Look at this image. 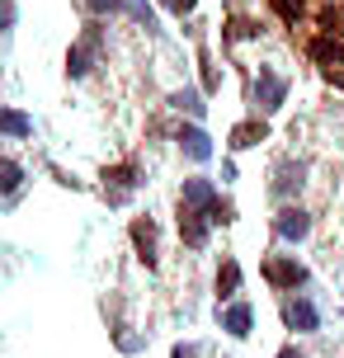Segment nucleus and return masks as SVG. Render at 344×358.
<instances>
[{
    "mask_svg": "<svg viewBox=\"0 0 344 358\" xmlns=\"http://www.w3.org/2000/svg\"><path fill=\"white\" fill-rule=\"evenodd\" d=\"M264 278H269L273 287H302L307 283V268L297 264V259H269V264H264Z\"/></svg>",
    "mask_w": 344,
    "mask_h": 358,
    "instance_id": "nucleus-1",
    "label": "nucleus"
},
{
    "mask_svg": "<svg viewBox=\"0 0 344 358\" xmlns=\"http://www.w3.org/2000/svg\"><path fill=\"white\" fill-rule=\"evenodd\" d=\"M217 203L222 198L213 194V184H208V179H184V208H199V213H217Z\"/></svg>",
    "mask_w": 344,
    "mask_h": 358,
    "instance_id": "nucleus-2",
    "label": "nucleus"
},
{
    "mask_svg": "<svg viewBox=\"0 0 344 358\" xmlns=\"http://www.w3.org/2000/svg\"><path fill=\"white\" fill-rule=\"evenodd\" d=\"M273 231L283 236V241H302V236L311 231V217L302 213V208H283V213L273 217Z\"/></svg>",
    "mask_w": 344,
    "mask_h": 358,
    "instance_id": "nucleus-3",
    "label": "nucleus"
},
{
    "mask_svg": "<svg viewBox=\"0 0 344 358\" xmlns=\"http://www.w3.org/2000/svg\"><path fill=\"white\" fill-rule=\"evenodd\" d=\"M311 62H321V66H340L344 62V43L335 34H321V38H311Z\"/></svg>",
    "mask_w": 344,
    "mask_h": 358,
    "instance_id": "nucleus-4",
    "label": "nucleus"
},
{
    "mask_svg": "<svg viewBox=\"0 0 344 358\" xmlns=\"http://www.w3.org/2000/svg\"><path fill=\"white\" fill-rule=\"evenodd\" d=\"M104 184H109L113 203H123V198L137 189V170H132V165H113V170H104Z\"/></svg>",
    "mask_w": 344,
    "mask_h": 358,
    "instance_id": "nucleus-5",
    "label": "nucleus"
},
{
    "mask_svg": "<svg viewBox=\"0 0 344 358\" xmlns=\"http://www.w3.org/2000/svg\"><path fill=\"white\" fill-rule=\"evenodd\" d=\"M208 222H213L208 213H199V208H184V213H180V236L189 241V245H203V241H208Z\"/></svg>",
    "mask_w": 344,
    "mask_h": 358,
    "instance_id": "nucleus-6",
    "label": "nucleus"
},
{
    "mask_svg": "<svg viewBox=\"0 0 344 358\" xmlns=\"http://www.w3.org/2000/svg\"><path fill=\"white\" fill-rule=\"evenodd\" d=\"M180 146L194 156V161H213V142H208L203 127H180Z\"/></svg>",
    "mask_w": 344,
    "mask_h": 358,
    "instance_id": "nucleus-7",
    "label": "nucleus"
},
{
    "mask_svg": "<svg viewBox=\"0 0 344 358\" xmlns=\"http://www.w3.org/2000/svg\"><path fill=\"white\" fill-rule=\"evenodd\" d=\"M132 245H137L146 268L156 264V227H151V222H132Z\"/></svg>",
    "mask_w": 344,
    "mask_h": 358,
    "instance_id": "nucleus-8",
    "label": "nucleus"
},
{
    "mask_svg": "<svg viewBox=\"0 0 344 358\" xmlns=\"http://www.w3.org/2000/svg\"><path fill=\"white\" fill-rule=\"evenodd\" d=\"M283 321H288L292 330H316L321 316H316V306H311V302H288V306H283Z\"/></svg>",
    "mask_w": 344,
    "mask_h": 358,
    "instance_id": "nucleus-9",
    "label": "nucleus"
},
{
    "mask_svg": "<svg viewBox=\"0 0 344 358\" xmlns=\"http://www.w3.org/2000/svg\"><path fill=\"white\" fill-rule=\"evenodd\" d=\"M255 94H259V108H278L283 104V94H288V85L278 80V76H259V85H255Z\"/></svg>",
    "mask_w": 344,
    "mask_h": 358,
    "instance_id": "nucleus-10",
    "label": "nucleus"
},
{
    "mask_svg": "<svg viewBox=\"0 0 344 358\" xmlns=\"http://www.w3.org/2000/svg\"><path fill=\"white\" fill-rule=\"evenodd\" d=\"M90 52H94V34L85 38V43H76V48H71V57H66V71H71V76H85V71H90Z\"/></svg>",
    "mask_w": 344,
    "mask_h": 358,
    "instance_id": "nucleus-11",
    "label": "nucleus"
},
{
    "mask_svg": "<svg viewBox=\"0 0 344 358\" xmlns=\"http://www.w3.org/2000/svg\"><path fill=\"white\" fill-rule=\"evenodd\" d=\"M0 132L29 137V132H34V118H24V113H15V108H0Z\"/></svg>",
    "mask_w": 344,
    "mask_h": 358,
    "instance_id": "nucleus-12",
    "label": "nucleus"
},
{
    "mask_svg": "<svg viewBox=\"0 0 344 358\" xmlns=\"http://www.w3.org/2000/svg\"><path fill=\"white\" fill-rule=\"evenodd\" d=\"M250 321H255V316H250V306H245V302H241V306H231V311L222 316V325L231 330L236 340H241V335H250Z\"/></svg>",
    "mask_w": 344,
    "mask_h": 358,
    "instance_id": "nucleus-13",
    "label": "nucleus"
},
{
    "mask_svg": "<svg viewBox=\"0 0 344 358\" xmlns=\"http://www.w3.org/2000/svg\"><path fill=\"white\" fill-rule=\"evenodd\" d=\"M255 142H264V123H241L231 132V146H236V151H245V146H255Z\"/></svg>",
    "mask_w": 344,
    "mask_h": 358,
    "instance_id": "nucleus-14",
    "label": "nucleus"
},
{
    "mask_svg": "<svg viewBox=\"0 0 344 358\" xmlns=\"http://www.w3.org/2000/svg\"><path fill=\"white\" fill-rule=\"evenodd\" d=\"M236 287H241V264H236V259H227V264H222V273H217V297H231Z\"/></svg>",
    "mask_w": 344,
    "mask_h": 358,
    "instance_id": "nucleus-15",
    "label": "nucleus"
},
{
    "mask_svg": "<svg viewBox=\"0 0 344 358\" xmlns=\"http://www.w3.org/2000/svg\"><path fill=\"white\" fill-rule=\"evenodd\" d=\"M19 179H24V170H19L15 161H5V156H0V194H15Z\"/></svg>",
    "mask_w": 344,
    "mask_h": 358,
    "instance_id": "nucleus-16",
    "label": "nucleus"
},
{
    "mask_svg": "<svg viewBox=\"0 0 344 358\" xmlns=\"http://www.w3.org/2000/svg\"><path fill=\"white\" fill-rule=\"evenodd\" d=\"M292 184L302 189V170H292V165H283V170H278V184H273V194H292Z\"/></svg>",
    "mask_w": 344,
    "mask_h": 358,
    "instance_id": "nucleus-17",
    "label": "nucleus"
},
{
    "mask_svg": "<svg viewBox=\"0 0 344 358\" xmlns=\"http://www.w3.org/2000/svg\"><path fill=\"white\" fill-rule=\"evenodd\" d=\"M273 10L283 19H302V10H307V0H273Z\"/></svg>",
    "mask_w": 344,
    "mask_h": 358,
    "instance_id": "nucleus-18",
    "label": "nucleus"
},
{
    "mask_svg": "<svg viewBox=\"0 0 344 358\" xmlns=\"http://www.w3.org/2000/svg\"><path fill=\"white\" fill-rule=\"evenodd\" d=\"M175 104L189 108V113H203V99H199V90H184V94H175Z\"/></svg>",
    "mask_w": 344,
    "mask_h": 358,
    "instance_id": "nucleus-19",
    "label": "nucleus"
},
{
    "mask_svg": "<svg viewBox=\"0 0 344 358\" xmlns=\"http://www.w3.org/2000/svg\"><path fill=\"white\" fill-rule=\"evenodd\" d=\"M259 34V24H250V19H236L231 24V38H255Z\"/></svg>",
    "mask_w": 344,
    "mask_h": 358,
    "instance_id": "nucleus-20",
    "label": "nucleus"
},
{
    "mask_svg": "<svg viewBox=\"0 0 344 358\" xmlns=\"http://www.w3.org/2000/svg\"><path fill=\"white\" fill-rule=\"evenodd\" d=\"M15 0H0V29H15Z\"/></svg>",
    "mask_w": 344,
    "mask_h": 358,
    "instance_id": "nucleus-21",
    "label": "nucleus"
},
{
    "mask_svg": "<svg viewBox=\"0 0 344 358\" xmlns=\"http://www.w3.org/2000/svg\"><path fill=\"white\" fill-rule=\"evenodd\" d=\"M165 10H175V15H189V10H194V0H165Z\"/></svg>",
    "mask_w": 344,
    "mask_h": 358,
    "instance_id": "nucleus-22",
    "label": "nucleus"
},
{
    "mask_svg": "<svg viewBox=\"0 0 344 358\" xmlns=\"http://www.w3.org/2000/svg\"><path fill=\"white\" fill-rule=\"evenodd\" d=\"M118 5H123V0H90L94 15H104V10H118Z\"/></svg>",
    "mask_w": 344,
    "mask_h": 358,
    "instance_id": "nucleus-23",
    "label": "nucleus"
},
{
    "mask_svg": "<svg viewBox=\"0 0 344 358\" xmlns=\"http://www.w3.org/2000/svg\"><path fill=\"white\" fill-rule=\"evenodd\" d=\"M170 358H199V349H194V344H180V349H175Z\"/></svg>",
    "mask_w": 344,
    "mask_h": 358,
    "instance_id": "nucleus-24",
    "label": "nucleus"
},
{
    "mask_svg": "<svg viewBox=\"0 0 344 358\" xmlns=\"http://www.w3.org/2000/svg\"><path fill=\"white\" fill-rule=\"evenodd\" d=\"M330 85H335V90H344V71H330Z\"/></svg>",
    "mask_w": 344,
    "mask_h": 358,
    "instance_id": "nucleus-25",
    "label": "nucleus"
},
{
    "mask_svg": "<svg viewBox=\"0 0 344 358\" xmlns=\"http://www.w3.org/2000/svg\"><path fill=\"white\" fill-rule=\"evenodd\" d=\"M278 358H302V354H297V349H283V354H278Z\"/></svg>",
    "mask_w": 344,
    "mask_h": 358,
    "instance_id": "nucleus-26",
    "label": "nucleus"
}]
</instances>
